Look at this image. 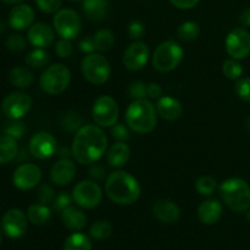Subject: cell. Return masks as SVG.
<instances>
[{"instance_id":"38","label":"cell","mask_w":250,"mask_h":250,"mask_svg":"<svg viewBox=\"0 0 250 250\" xmlns=\"http://www.w3.org/2000/svg\"><path fill=\"white\" fill-rule=\"evenodd\" d=\"M55 192H54L53 188L49 185H42L39 186L38 192H37V199L41 204L49 205L53 204L54 200H55Z\"/></svg>"},{"instance_id":"22","label":"cell","mask_w":250,"mask_h":250,"mask_svg":"<svg viewBox=\"0 0 250 250\" xmlns=\"http://www.w3.org/2000/svg\"><path fill=\"white\" fill-rule=\"evenodd\" d=\"M224 208L217 199L209 198L198 208V217L204 225H215L222 217Z\"/></svg>"},{"instance_id":"15","label":"cell","mask_w":250,"mask_h":250,"mask_svg":"<svg viewBox=\"0 0 250 250\" xmlns=\"http://www.w3.org/2000/svg\"><path fill=\"white\" fill-rule=\"evenodd\" d=\"M42 180V170L34 164H23L15 170L12 182L17 189L29 190L39 185Z\"/></svg>"},{"instance_id":"27","label":"cell","mask_w":250,"mask_h":250,"mask_svg":"<svg viewBox=\"0 0 250 250\" xmlns=\"http://www.w3.org/2000/svg\"><path fill=\"white\" fill-rule=\"evenodd\" d=\"M17 139L12 138L11 136L2 134L0 136V165L9 164L14 160L19 153V146Z\"/></svg>"},{"instance_id":"36","label":"cell","mask_w":250,"mask_h":250,"mask_svg":"<svg viewBox=\"0 0 250 250\" xmlns=\"http://www.w3.org/2000/svg\"><path fill=\"white\" fill-rule=\"evenodd\" d=\"M216 180L211 176H202L195 182V189L200 195H211L216 189Z\"/></svg>"},{"instance_id":"9","label":"cell","mask_w":250,"mask_h":250,"mask_svg":"<svg viewBox=\"0 0 250 250\" xmlns=\"http://www.w3.org/2000/svg\"><path fill=\"white\" fill-rule=\"evenodd\" d=\"M54 28L61 38L75 39L82 29L81 17L75 10L60 9L53 19Z\"/></svg>"},{"instance_id":"45","label":"cell","mask_w":250,"mask_h":250,"mask_svg":"<svg viewBox=\"0 0 250 250\" xmlns=\"http://www.w3.org/2000/svg\"><path fill=\"white\" fill-rule=\"evenodd\" d=\"M55 53L58 54L59 58L61 59H66L68 58V56H71V54H72V43H71L70 39L61 38L60 41L56 43Z\"/></svg>"},{"instance_id":"29","label":"cell","mask_w":250,"mask_h":250,"mask_svg":"<svg viewBox=\"0 0 250 250\" xmlns=\"http://www.w3.org/2000/svg\"><path fill=\"white\" fill-rule=\"evenodd\" d=\"M63 250H92V242L85 234L75 232L66 238Z\"/></svg>"},{"instance_id":"13","label":"cell","mask_w":250,"mask_h":250,"mask_svg":"<svg viewBox=\"0 0 250 250\" xmlns=\"http://www.w3.org/2000/svg\"><path fill=\"white\" fill-rule=\"evenodd\" d=\"M58 151V142L48 132H37L29 141V153L39 160L51 158Z\"/></svg>"},{"instance_id":"10","label":"cell","mask_w":250,"mask_h":250,"mask_svg":"<svg viewBox=\"0 0 250 250\" xmlns=\"http://www.w3.org/2000/svg\"><path fill=\"white\" fill-rule=\"evenodd\" d=\"M93 119L100 127H112L119 120V105L114 98L100 95L92 109Z\"/></svg>"},{"instance_id":"3","label":"cell","mask_w":250,"mask_h":250,"mask_svg":"<svg viewBox=\"0 0 250 250\" xmlns=\"http://www.w3.org/2000/svg\"><path fill=\"white\" fill-rule=\"evenodd\" d=\"M125 120L132 131L138 134H148L154 131L158 122V111L153 103L144 99L133 100L128 105Z\"/></svg>"},{"instance_id":"18","label":"cell","mask_w":250,"mask_h":250,"mask_svg":"<svg viewBox=\"0 0 250 250\" xmlns=\"http://www.w3.org/2000/svg\"><path fill=\"white\" fill-rule=\"evenodd\" d=\"M27 37H28L29 43L33 46L45 49L54 43L55 34H54L53 28L48 23L38 22L29 27Z\"/></svg>"},{"instance_id":"53","label":"cell","mask_w":250,"mask_h":250,"mask_svg":"<svg viewBox=\"0 0 250 250\" xmlns=\"http://www.w3.org/2000/svg\"><path fill=\"white\" fill-rule=\"evenodd\" d=\"M247 220H248V222L250 224V208L247 210Z\"/></svg>"},{"instance_id":"4","label":"cell","mask_w":250,"mask_h":250,"mask_svg":"<svg viewBox=\"0 0 250 250\" xmlns=\"http://www.w3.org/2000/svg\"><path fill=\"white\" fill-rule=\"evenodd\" d=\"M225 204L234 212H244L250 208V186L244 180L232 177L219 187Z\"/></svg>"},{"instance_id":"28","label":"cell","mask_w":250,"mask_h":250,"mask_svg":"<svg viewBox=\"0 0 250 250\" xmlns=\"http://www.w3.org/2000/svg\"><path fill=\"white\" fill-rule=\"evenodd\" d=\"M27 217L33 225H45L51 217V210L49 209L48 205L44 204H33L27 210Z\"/></svg>"},{"instance_id":"34","label":"cell","mask_w":250,"mask_h":250,"mask_svg":"<svg viewBox=\"0 0 250 250\" xmlns=\"http://www.w3.org/2000/svg\"><path fill=\"white\" fill-rule=\"evenodd\" d=\"M112 233V227L111 225L107 221H97L95 224H93V226L90 227L89 234L93 239L95 241H104L107 239Z\"/></svg>"},{"instance_id":"49","label":"cell","mask_w":250,"mask_h":250,"mask_svg":"<svg viewBox=\"0 0 250 250\" xmlns=\"http://www.w3.org/2000/svg\"><path fill=\"white\" fill-rule=\"evenodd\" d=\"M175 7L181 10H189L197 6L200 0H168Z\"/></svg>"},{"instance_id":"11","label":"cell","mask_w":250,"mask_h":250,"mask_svg":"<svg viewBox=\"0 0 250 250\" xmlns=\"http://www.w3.org/2000/svg\"><path fill=\"white\" fill-rule=\"evenodd\" d=\"M32 109V99L28 94L14 92L7 95L1 104V110L11 120H21Z\"/></svg>"},{"instance_id":"16","label":"cell","mask_w":250,"mask_h":250,"mask_svg":"<svg viewBox=\"0 0 250 250\" xmlns=\"http://www.w3.org/2000/svg\"><path fill=\"white\" fill-rule=\"evenodd\" d=\"M149 56V46L143 42H134L125 51L124 66L129 71H139L146 65Z\"/></svg>"},{"instance_id":"26","label":"cell","mask_w":250,"mask_h":250,"mask_svg":"<svg viewBox=\"0 0 250 250\" xmlns=\"http://www.w3.org/2000/svg\"><path fill=\"white\" fill-rule=\"evenodd\" d=\"M83 11L90 20H103L109 11V0H83Z\"/></svg>"},{"instance_id":"30","label":"cell","mask_w":250,"mask_h":250,"mask_svg":"<svg viewBox=\"0 0 250 250\" xmlns=\"http://www.w3.org/2000/svg\"><path fill=\"white\" fill-rule=\"evenodd\" d=\"M200 34V27L197 22L194 21H186L178 27L177 37L181 42L185 43H190L195 41Z\"/></svg>"},{"instance_id":"41","label":"cell","mask_w":250,"mask_h":250,"mask_svg":"<svg viewBox=\"0 0 250 250\" xmlns=\"http://www.w3.org/2000/svg\"><path fill=\"white\" fill-rule=\"evenodd\" d=\"M148 85H146V83L141 82V81H137L129 84L128 87V94L129 97L133 100L138 99H144V98L148 95Z\"/></svg>"},{"instance_id":"39","label":"cell","mask_w":250,"mask_h":250,"mask_svg":"<svg viewBox=\"0 0 250 250\" xmlns=\"http://www.w3.org/2000/svg\"><path fill=\"white\" fill-rule=\"evenodd\" d=\"M82 125V119L76 112H67L62 119V127L68 132H77Z\"/></svg>"},{"instance_id":"8","label":"cell","mask_w":250,"mask_h":250,"mask_svg":"<svg viewBox=\"0 0 250 250\" xmlns=\"http://www.w3.org/2000/svg\"><path fill=\"white\" fill-rule=\"evenodd\" d=\"M72 199L82 209H94L102 203V188L94 181H81L73 187Z\"/></svg>"},{"instance_id":"21","label":"cell","mask_w":250,"mask_h":250,"mask_svg":"<svg viewBox=\"0 0 250 250\" xmlns=\"http://www.w3.org/2000/svg\"><path fill=\"white\" fill-rule=\"evenodd\" d=\"M158 115L166 121H176L183 114V106L180 100L172 97H160L155 105Z\"/></svg>"},{"instance_id":"2","label":"cell","mask_w":250,"mask_h":250,"mask_svg":"<svg viewBox=\"0 0 250 250\" xmlns=\"http://www.w3.org/2000/svg\"><path fill=\"white\" fill-rule=\"evenodd\" d=\"M105 192L109 199L117 205H131L141 197V185L134 176L126 171L110 173L105 183Z\"/></svg>"},{"instance_id":"31","label":"cell","mask_w":250,"mask_h":250,"mask_svg":"<svg viewBox=\"0 0 250 250\" xmlns=\"http://www.w3.org/2000/svg\"><path fill=\"white\" fill-rule=\"evenodd\" d=\"M50 55L45 49L36 48L26 56V63L32 68H42L48 65Z\"/></svg>"},{"instance_id":"23","label":"cell","mask_w":250,"mask_h":250,"mask_svg":"<svg viewBox=\"0 0 250 250\" xmlns=\"http://www.w3.org/2000/svg\"><path fill=\"white\" fill-rule=\"evenodd\" d=\"M131 159V148L126 142H116L106 151V163L110 167H124Z\"/></svg>"},{"instance_id":"12","label":"cell","mask_w":250,"mask_h":250,"mask_svg":"<svg viewBox=\"0 0 250 250\" xmlns=\"http://www.w3.org/2000/svg\"><path fill=\"white\" fill-rule=\"evenodd\" d=\"M226 51L232 59L242 60L250 55V33L244 28H236L226 38Z\"/></svg>"},{"instance_id":"17","label":"cell","mask_w":250,"mask_h":250,"mask_svg":"<svg viewBox=\"0 0 250 250\" xmlns=\"http://www.w3.org/2000/svg\"><path fill=\"white\" fill-rule=\"evenodd\" d=\"M77 168L70 158H61L56 161L50 170L51 182L58 187H66L76 177Z\"/></svg>"},{"instance_id":"24","label":"cell","mask_w":250,"mask_h":250,"mask_svg":"<svg viewBox=\"0 0 250 250\" xmlns=\"http://www.w3.org/2000/svg\"><path fill=\"white\" fill-rule=\"evenodd\" d=\"M61 221L63 226L72 232L82 231L87 226V216L84 212L76 208L68 207L61 212Z\"/></svg>"},{"instance_id":"19","label":"cell","mask_w":250,"mask_h":250,"mask_svg":"<svg viewBox=\"0 0 250 250\" xmlns=\"http://www.w3.org/2000/svg\"><path fill=\"white\" fill-rule=\"evenodd\" d=\"M34 21V11L29 5L17 4L9 12V24L15 31H23L32 26Z\"/></svg>"},{"instance_id":"37","label":"cell","mask_w":250,"mask_h":250,"mask_svg":"<svg viewBox=\"0 0 250 250\" xmlns=\"http://www.w3.org/2000/svg\"><path fill=\"white\" fill-rule=\"evenodd\" d=\"M236 94L243 102L250 103V77H241L234 85Z\"/></svg>"},{"instance_id":"48","label":"cell","mask_w":250,"mask_h":250,"mask_svg":"<svg viewBox=\"0 0 250 250\" xmlns=\"http://www.w3.org/2000/svg\"><path fill=\"white\" fill-rule=\"evenodd\" d=\"M105 170L104 167H103L102 165H99V164H92V166H90L89 168V176L93 178V180L95 181H102L105 178Z\"/></svg>"},{"instance_id":"33","label":"cell","mask_w":250,"mask_h":250,"mask_svg":"<svg viewBox=\"0 0 250 250\" xmlns=\"http://www.w3.org/2000/svg\"><path fill=\"white\" fill-rule=\"evenodd\" d=\"M225 77L231 81H238L243 75V67L237 59H227L222 65Z\"/></svg>"},{"instance_id":"54","label":"cell","mask_w":250,"mask_h":250,"mask_svg":"<svg viewBox=\"0 0 250 250\" xmlns=\"http://www.w3.org/2000/svg\"><path fill=\"white\" fill-rule=\"evenodd\" d=\"M70 1H83V0H70Z\"/></svg>"},{"instance_id":"52","label":"cell","mask_w":250,"mask_h":250,"mask_svg":"<svg viewBox=\"0 0 250 250\" xmlns=\"http://www.w3.org/2000/svg\"><path fill=\"white\" fill-rule=\"evenodd\" d=\"M1 1L6 2V4H20V2H22L23 0H1Z\"/></svg>"},{"instance_id":"42","label":"cell","mask_w":250,"mask_h":250,"mask_svg":"<svg viewBox=\"0 0 250 250\" xmlns=\"http://www.w3.org/2000/svg\"><path fill=\"white\" fill-rule=\"evenodd\" d=\"M72 197L68 194L67 192H61L59 193L55 197V200L53 203V209L56 212H62L66 208L71 207V202H72Z\"/></svg>"},{"instance_id":"55","label":"cell","mask_w":250,"mask_h":250,"mask_svg":"<svg viewBox=\"0 0 250 250\" xmlns=\"http://www.w3.org/2000/svg\"><path fill=\"white\" fill-rule=\"evenodd\" d=\"M0 244H1V233H0Z\"/></svg>"},{"instance_id":"32","label":"cell","mask_w":250,"mask_h":250,"mask_svg":"<svg viewBox=\"0 0 250 250\" xmlns=\"http://www.w3.org/2000/svg\"><path fill=\"white\" fill-rule=\"evenodd\" d=\"M94 42L97 50L100 51V53H104V51L110 50L112 48L115 43V36L110 29L103 28L95 33Z\"/></svg>"},{"instance_id":"5","label":"cell","mask_w":250,"mask_h":250,"mask_svg":"<svg viewBox=\"0 0 250 250\" xmlns=\"http://www.w3.org/2000/svg\"><path fill=\"white\" fill-rule=\"evenodd\" d=\"M185 58V50L175 41H165L159 44L151 58L154 68L159 72H171L180 66Z\"/></svg>"},{"instance_id":"7","label":"cell","mask_w":250,"mask_h":250,"mask_svg":"<svg viewBox=\"0 0 250 250\" xmlns=\"http://www.w3.org/2000/svg\"><path fill=\"white\" fill-rule=\"evenodd\" d=\"M81 70L83 76L89 83L95 85L104 84L111 76L110 62L102 54H88L83 58L81 63Z\"/></svg>"},{"instance_id":"6","label":"cell","mask_w":250,"mask_h":250,"mask_svg":"<svg viewBox=\"0 0 250 250\" xmlns=\"http://www.w3.org/2000/svg\"><path fill=\"white\" fill-rule=\"evenodd\" d=\"M71 82V72L63 63L49 66L39 78L41 88L50 95H59L65 92Z\"/></svg>"},{"instance_id":"25","label":"cell","mask_w":250,"mask_h":250,"mask_svg":"<svg viewBox=\"0 0 250 250\" xmlns=\"http://www.w3.org/2000/svg\"><path fill=\"white\" fill-rule=\"evenodd\" d=\"M9 80L14 87L19 89L29 88L34 82V76L29 68L24 66H16L9 73Z\"/></svg>"},{"instance_id":"50","label":"cell","mask_w":250,"mask_h":250,"mask_svg":"<svg viewBox=\"0 0 250 250\" xmlns=\"http://www.w3.org/2000/svg\"><path fill=\"white\" fill-rule=\"evenodd\" d=\"M146 89H148V95L153 98V99H159L161 94H163V89H161V87L158 83H149Z\"/></svg>"},{"instance_id":"14","label":"cell","mask_w":250,"mask_h":250,"mask_svg":"<svg viewBox=\"0 0 250 250\" xmlns=\"http://www.w3.org/2000/svg\"><path fill=\"white\" fill-rule=\"evenodd\" d=\"M27 215L20 209H10L1 219L2 231L12 239L21 238L27 231Z\"/></svg>"},{"instance_id":"1","label":"cell","mask_w":250,"mask_h":250,"mask_svg":"<svg viewBox=\"0 0 250 250\" xmlns=\"http://www.w3.org/2000/svg\"><path fill=\"white\" fill-rule=\"evenodd\" d=\"M107 149V137L98 125H85L75 134L71 154L78 164L92 165L97 163Z\"/></svg>"},{"instance_id":"44","label":"cell","mask_w":250,"mask_h":250,"mask_svg":"<svg viewBox=\"0 0 250 250\" xmlns=\"http://www.w3.org/2000/svg\"><path fill=\"white\" fill-rule=\"evenodd\" d=\"M127 33H128L129 38L137 41V39H141L142 37L146 33V28H144V24L141 21H134L129 22L128 27H127Z\"/></svg>"},{"instance_id":"47","label":"cell","mask_w":250,"mask_h":250,"mask_svg":"<svg viewBox=\"0 0 250 250\" xmlns=\"http://www.w3.org/2000/svg\"><path fill=\"white\" fill-rule=\"evenodd\" d=\"M80 49L82 53H84L85 55L88 54H93L97 50V46H95L94 37L92 38V36H87L80 42Z\"/></svg>"},{"instance_id":"51","label":"cell","mask_w":250,"mask_h":250,"mask_svg":"<svg viewBox=\"0 0 250 250\" xmlns=\"http://www.w3.org/2000/svg\"><path fill=\"white\" fill-rule=\"evenodd\" d=\"M239 23L243 24L244 27H250V6L246 7L239 15Z\"/></svg>"},{"instance_id":"35","label":"cell","mask_w":250,"mask_h":250,"mask_svg":"<svg viewBox=\"0 0 250 250\" xmlns=\"http://www.w3.org/2000/svg\"><path fill=\"white\" fill-rule=\"evenodd\" d=\"M2 131L7 136H11L15 139H21L26 133V126L21 120H11L5 122L2 126Z\"/></svg>"},{"instance_id":"46","label":"cell","mask_w":250,"mask_h":250,"mask_svg":"<svg viewBox=\"0 0 250 250\" xmlns=\"http://www.w3.org/2000/svg\"><path fill=\"white\" fill-rule=\"evenodd\" d=\"M111 136L117 142H126L129 139V131L124 124H115L111 127Z\"/></svg>"},{"instance_id":"43","label":"cell","mask_w":250,"mask_h":250,"mask_svg":"<svg viewBox=\"0 0 250 250\" xmlns=\"http://www.w3.org/2000/svg\"><path fill=\"white\" fill-rule=\"evenodd\" d=\"M36 4L45 14H56L61 7V0H36Z\"/></svg>"},{"instance_id":"40","label":"cell","mask_w":250,"mask_h":250,"mask_svg":"<svg viewBox=\"0 0 250 250\" xmlns=\"http://www.w3.org/2000/svg\"><path fill=\"white\" fill-rule=\"evenodd\" d=\"M6 46L12 53H21L26 49L27 41L21 34H11L6 39Z\"/></svg>"},{"instance_id":"20","label":"cell","mask_w":250,"mask_h":250,"mask_svg":"<svg viewBox=\"0 0 250 250\" xmlns=\"http://www.w3.org/2000/svg\"><path fill=\"white\" fill-rule=\"evenodd\" d=\"M153 215L164 224H173L181 217V209L170 199H160L153 205Z\"/></svg>"}]
</instances>
